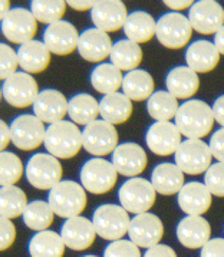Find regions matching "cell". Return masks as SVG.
<instances>
[{"label": "cell", "instance_id": "obj_44", "mask_svg": "<svg viewBox=\"0 0 224 257\" xmlns=\"http://www.w3.org/2000/svg\"><path fill=\"white\" fill-rule=\"evenodd\" d=\"M16 240V227L12 220L2 218V228H0V248L2 251L11 248Z\"/></svg>", "mask_w": 224, "mask_h": 257}, {"label": "cell", "instance_id": "obj_17", "mask_svg": "<svg viewBox=\"0 0 224 257\" xmlns=\"http://www.w3.org/2000/svg\"><path fill=\"white\" fill-rule=\"evenodd\" d=\"M181 133L173 122H154L145 134V144L148 150L160 157L175 154L181 145Z\"/></svg>", "mask_w": 224, "mask_h": 257}, {"label": "cell", "instance_id": "obj_50", "mask_svg": "<svg viewBox=\"0 0 224 257\" xmlns=\"http://www.w3.org/2000/svg\"><path fill=\"white\" fill-rule=\"evenodd\" d=\"M0 138H2V144H0V150L6 151V147L12 143V133H11V125L2 121L0 122Z\"/></svg>", "mask_w": 224, "mask_h": 257}, {"label": "cell", "instance_id": "obj_28", "mask_svg": "<svg viewBox=\"0 0 224 257\" xmlns=\"http://www.w3.org/2000/svg\"><path fill=\"white\" fill-rule=\"evenodd\" d=\"M151 184L154 185L157 194L161 196H174L178 194L185 185L184 173L177 164L161 163L151 173Z\"/></svg>", "mask_w": 224, "mask_h": 257}, {"label": "cell", "instance_id": "obj_5", "mask_svg": "<svg viewBox=\"0 0 224 257\" xmlns=\"http://www.w3.org/2000/svg\"><path fill=\"white\" fill-rule=\"evenodd\" d=\"M155 198L157 191L151 181L141 177L128 178L118 190L120 206L134 216L150 213L155 204Z\"/></svg>", "mask_w": 224, "mask_h": 257}, {"label": "cell", "instance_id": "obj_19", "mask_svg": "<svg viewBox=\"0 0 224 257\" xmlns=\"http://www.w3.org/2000/svg\"><path fill=\"white\" fill-rule=\"evenodd\" d=\"M96 230L92 220L86 217H73L63 223L61 237L65 246L73 251L88 250L96 240Z\"/></svg>", "mask_w": 224, "mask_h": 257}, {"label": "cell", "instance_id": "obj_7", "mask_svg": "<svg viewBox=\"0 0 224 257\" xmlns=\"http://www.w3.org/2000/svg\"><path fill=\"white\" fill-rule=\"evenodd\" d=\"M193 31L188 16L177 12H168L158 18L155 36L164 48L175 51L183 49L190 43Z\"/></svg>", "mask_w": 224, "mask_h": 257}, {"label": "cell", "instance_id": "obj_18", "mask_svg": "<svg viewBox=\"0 0 224 257\" xmlns=\"http://www.w3.org/2000/svg\"><path fill=\"white\" fill-rule=\"evenodd\" d=\"M112 164L118 174L128 178H135L145 171L148 165V157L140 144L123 143L112 153Z\"/></svg>", "mask_w": 224, "mask_h": 257}, {"label": "cell", "instance_id": "obj_26", "mask_svg": "<svg viewBox=\"0 0 224 257\" xmlns=\"http://www.w3.org/2000/svg\"><path fill=\"white\" fill-rule=\"evenodd\" d=\"M167 91L177 99L190 101L200 89L198 73L188 66H175L165 76Z\"/></svg>", "mask_w": 224, "mask_h": 257}, {"label": "cell", "instance_id": "obj_1", "mask_svg": "<svg viewBox=\"0 0 224 257\" xmlns=\"http://www.w3.org/2000/svg\"><path fill=\"white\" fill-rule=\"evenodd\" d=\"M214 122L213 108L200 99H190L181 103L174 119L178 131L187 140H203L211 133Z\"/></svg>", "mask_w": 224, "mask_h": 257}, {"label": "cell", "instance_id": "obj_25", "mask_svg": "<svg viewBox=\"0 0 224 257\" xmlns=\"http://www.w3.org/2000/svg\"><path fill=\"white\" fill-rule=\"evenodd\" d=\"M221 53L218 52L214 42L195 41L185 52L187 66L197 73H208L214 71L220 62Z\"/></svg>", "mask_w": 224, "mask_h": 257}, {"label": "cell", "instance_id": "obj_29", "mask_svg": "<svg viewBox=\"0 0 224 257\" xmlns=\"http://www.w3.org/2000/svg\"><path fill=\"white\" fill-rule=\"evenodd\" d=\"M101 119L111 125H123L133 115V101L128 99L123 92L111 93L99 101Z\"/></svg>", "mask_w": 224, "mask_h": 257}, {"label": "cell", "instance_id": "obj_31", "mask_svg": "<svg viewBox=\"0 0 224 257\" xmlns=\"http://www.w3.org/2000/svg\"><path fill=\"white\" fill-rule=\"evenodd\" d=\"M121 89L124 95L133 102H144L148 101L155 93V83L151 73L143 69H137L124 75Z\"/></svg>", "mask_w": 224, "mask_h": 257}, {"label": "cell", "instance_id": "obj_51", "mask_svg": "<svg viewBox=\"0 0 224 257\" xmlns=\"http://www.w3.org/2000/svg\"><path fill=\"white\" fill-rule=\"evenodd\" d=\"M68 6H71L73 11L78 12H86V11H92L93 6H95V2H91V0H78V2H66Z\"/></svg>", "mask_w": 224, "mask_h": 257}, {"label": "cell", "instance_id": "obj_43", "mask_svg": "<svg viewBox=\"0 0 224 257\" xmlns=\"http://www.w3.org/2000/svg\"><path fill=\"white\" fill-rule=\"evenodd\" d=\"M103 257H143L140 247L134 244L131 240H118L109 243L105 248Z\"/></svg>", "mask_w": 224, "mask_h": 257}, {"label": "cell", "instance_id": "obj_54", "mask_svg": "<svg viewBox=\"0 0 224 257\" xmlns=\"http://www.w3.org/2000/svg\"><path fill=\"white\" fill-rule=\"evenodd\" d=\"M83 257H98V256H83Z\"/></svg>", "mask_w": 224, "mask_h": 257}, {"label": "cell", "instance_id": "obj_13", "mask_svg": "<svg viewBox=\"0 0 224 257\" xmlns=\"http://www.w3.org/2000/svg\"><path fill=\"white\" fill-rule=\"evenodd\" d=\"M36 32L38 21L33 13L25 8H15L2 19V33L11 43L21 46L26 42L33 41Z\"/></svg>", "mask_w": 224, "mask_h": 257}, {"label": "cell", "instance_id": "obj_21", "mask_svg": "<svg viewBox=\"0 0 224 257\" xmlns=\"http://www.w3.org/2000/svg\"><path fill=\"white\" fill-rule=\"evenodd\" d=\"M127 6L120 0H101L95 2L91 11V19L96 29L112 33L124 29V25L128 18Z\"/></svg>", "mask_w": 224, "mask_h": 257}, {"label": "cell", "instance_id": "obj_30", "mask_svg": "<svg viewBox=\"0 0 224 257\" xmlns=\"http://www.w3.org/2000/svg\"><path fill=\"white\" fill-rule=\"evenodd\" d=\"M157 32V21L145 11H134L128 15L124 25L127 39L135 43H147L153 39Z\"/></svg>", "mask_w": 224, "mask_h": 257}, {"label": "cell", "instance_id": "obj_4", "mask_svg": "<svg viewBox=\"0 0 224 257\" xmlns=\"http://www.w3.org/2000/svg\"><path fill=\"white\" fill-rule=\"evenodd\" d=\"M92 223L96 230V234L102 240L109 243L123 240L125 234H128L131 218L130 213L121 206L117 204H102L92 216Z\"/></svg>", "mask_w": 224, "mask_h": 257}, {"label": "cell", "instance_id": "obj_32", "mask_svg": "<svg viewBox=\"0 0 224 257\" xmlns=\"http://www.w3.org/2000/svg\"><path fill=\"white\" fill-rule=\"evenodd\" d=\"M109 59L112 65H115L121 72H133L137 71L143 62V49L135 42L121 39L114 43Z\"/></svg>", "mask_w": 224, "mask_h": 257}, {"label": "cell", "instance_id": "obj_37", "mask_svg": "<svg viewBox=\"0 0 224 257\" xmlns=\"http://www.w3.org/2000/svg\"><path fill=\"white\" fill-rule=\"evenodd\" d=\"M22 218H23V223L28 228L41 233V231H46L52 226L55 213H53V210H52V207L49 206L48 201L35 200V201H31L28 204Z\"/></svg>", "mask_w": 224, "mask_h": 257}, {"label": "cell", "instance_id": "obj_24", "mask_svg": "<svg viewBox=\"0 0 224 257\" xmlns=\"http://www.w3.org/2000/svg\"><path fill=\"white\" fill-rule=\"evenodd\" d=\"M177 238L185 248H203L211 240V226L201 216L184 217L177 224Z\"/></svg>", "mask_w": 224, "mask_h": 257}, {"label": "cell", "instance_id": "obj_38", "mask_svg": "<svg viewBox=\"0 0 224 257\" xmlns=\"http://www.w3.org/2000/svg\"><path fill=\"white\" fill-rule=\"evenodd\" d=\"M28 197L25 191L16 187H2L0 191V210H2V218L13 220L23 216L26 207H28Z\"/></svg>", "mask_w": 224, "mask_h": 257}, {"label": "cell", "instance_id": "obj_12", "mask_svg": "<svg viewBox=\"0 0 224 257\" xmlns=\"http://www.w3.org/2000/svg\"><path fill=\"white\" fill-rule=\"evenodd\" d=\"M82 140L83 148L96 158L112 154L115 148L120 145L117 128L103 119H98L86 125L82 130Z\"/></svg>", "mask_w": 224, "mask_h": 257}, {"label": "cell", "instance_id": "obj_40", "mask_svg": "<svg viewBox=\"0 0 224 257\" xmlns=\"http://www.w3.org/2000/svg\"><path fill=\"white\" fill-rule=\"evenodd\" d=\"M0 184L2 187H11L19 183L25 174V167L22 160L11 151H2L0 155Z\"/></svg>", "mask_w": 224, "mask_h": 257}, {"label": "cell", "instance_id": "obj_41", "mask_svg": "<svg viewBox=\"0 0 224 257\" xmlns=\"http://www.w3.org/2000/svg\"><path fill=\"white\" fill-rule=\"evenodd\" d=\"M204 184L215 197H224V163H214L204 174Z\"/></svg>", "mask_w": 224, "mask_h": 257}, {"label": "cell", "instance_id": "obj_49", "mask_svg": "<svg viewBox=\"0 0 224 257\" xmlns=\"http://www.w3.org/2000/svg\"><path fill=\"white\" fill-rule=\"evenodd\" d=\"M213 112L215 122L221 125V128H224V95L218 96L215 99V102L213 105Z\"/></svg>", "mask_w": 224, "mask_h": 257}, {"label": "cell", "instance_id": "obj_23", "mask_svg": "<svg viewBox=\"0 0 224 257\" xmlns=\"http://www.w3.org/2000/svg\"><path fill=\"white\" fill-rule=\"evenodd\" d=\"M177 196L178 206L187 216H203L213 204L211 191L200 181L185 183L183 190Z\"/></svg>", "mask_w": 224, "mask_h": 257}, {"label": "cell", "instance_id": "obj_42", "mask_svg": "<svg viewBox=\"0 0 224 257\" xmlns=\"http://www.w3.org/2000/svg\"><path fill=\"white\" fill-rule=\"evenodd\" d=\"M0 55H2V68H0V78L2 81H6L12 75L18 72L19 68V58L18 51H15L12 46L2 43L0 45Z\"/></svg>", "mask_w": 224, "mask_h": 257}, {"label": "cell", "instance_id": "obj_22", "mask_svg": "<svg viewBox=\"0 0 224 257\" xmlns=\"http://www.w3.org/2000/svg\"><path fill=\"white\" fill-rule=\"evenodd\" d=\"M112 46L114 43L109 33L96 28H89L82 32L79 36L78 52L85 61L101 65L106 58L111 56Z\"/></svg>", "mask_w": 224, "mask_h": 257}, {"label": "cell", "instance_id": "obj_8", "mask_svg": "<svg viewBox=\"0 0 224 257\" xmlns=\"http://www.w3.org/2000/svg\"><path fill=\"white\" fill-rule=\"evenodd\" d=\"M81 184L86 193L93 196L108 194L117 184L118 171L112 161L103 158H91L81 168Z\"/></svg>", "mask_w": 224, "mask_h": 257}, {"label": "cell", "instance_id": "obj_46", "mask_svg": "<svg viewBox=\"0 0 224 257\" xmlns=\"http://www.w3.org/2000/svg\"><path fill=\"white\" fill-rule=\"evenodd\" d=\"M200 257H224V238H211L201 248Z\"/></svg>", "mask_w": 224, "mask_h": 257}, {"label": "cell", "instance_id": "obj_15", "mask_svg": "<svg viewBox=\"0 0 224 257\" xmlns=\"http://www.w3.org/2000/svg\"><path fill=\"white\" fill-rule=\"evenodd\" d=\"M128 237L140 248H151L160 244L164 237V224L161 218L153 213H144L131 218Z\"/></svg>", "mask_w": 224, "mask_h": 257}, {"label": "cell", "instance_id": "obj_52", "mask_svg": "<svg viewBox=\"0 0 224 257\" xmlns=\"http://www.w3.org/2000/svg\"><path fill=\"white\" fill-rule=\"evenodd\" d=\"M214 45L217 46L218 52L224 56V26L214 35Z\"/></svg>", "mask_w": 224, "mask_h": 257}, {"label": "cell", "instance_id": "obj_35", "mask_svg": "<svg viewBox=\"0 0 224 257\" xmlns=\"http://www.w3.org/2000/svg\"><path fill=\"white\" fill-rule=\"evenodd\" d=\"M65 248L61 234L51 230L36 233L28 246L31 257H63Z\"/></svg>", "mask_w": 224, "mask_h": 257}, {"label": "cell", "instance_id": "obj_6", "mask_svg": "<svg viewBox=\"0 0 224 257\" xmlns=\"http://www.w3.org/2000/svg\"><path fill=\"white\" fill-rule=\"evenodd\" d=\"M25 175L32 187L51 191L62 181L63 168L56 157L49 153H38L28 160Z\"/></svg>", "mask_w": 224, "mask_h": 257}, {"label": "cell", "instance_id": "obj_14", "mask_svg": "<svg viewBox=\"0 0 224 257\" xmlns=\"http://www.w3.org/2000/svg\"><path fill=\"white\" fill-rule=\"evenodd\" d=\"M188 21L200 35H215L224 26V9L215 0L195 2L188 11Z\"/></svg>", "mask_w": 224, "mask_h": 257}, {"label": "cell", "instance_id": "obj_10", "mask_svg": "<svg viewBox=\"0 0 224 257\" xmlns=\"http://www.w3.org/2000/svg\"><path fill=\"white\" fill-rule=\"evenodd\" d=\"M12 144L22 151H35L45 143L46 126L32 113L16 116L11 123Z\"/></svg>", "mask_w": 224, "mask_h": 257}, {"label": "cell", "instance_id": "obj_2", "mask_svg": "<svg viewBox=\"0 0 224 257\" xmlns=\"http://www.w3.org/2000/svg\"><path fill=\"white\" fill-rule=\"evenodd\" d=\"M46 151L58 160H71L83 148L82 131L72 121H61L46 128L45 135Z\"/></svg>", "mask_w": 224, "mask_h": 257}, {"label": "cell", "instance_id": "obj_11", "mask_svg": "<svg viewBox=\"0 0 224 257\" xmlns=\"http://www.w3.org/2000/svg\"><path fill=\"white\" fill-rule=\"evenodd\" d=\"M39 93L38 82L26 72H16L2 83V98L18 109L33 106Z\"/></svg>", "mask_w": 224, "mask_h": 257}, {"label": "cell", "instance_id": "obj_16", "mask_svg": "<svg viewBox=\"0 0 224 257\" xmlns=\"http://www.w3.org/2000/svg\"><path fill=\"white\" fill-rule=\"evenodd\" d=\"M78 29L68 21H59L49 25L43 32V43L56 56H68L75 49H78L79 43Z\"/></svg>", "mask_w": 224, "mask_h": 257}, {"label": "cell", "instance_id": "obj_9", "mask_svg": "<svg viewBox=\"0 0 224 257\" xmlns=\"http://www.w3.org/2000/svg\"><path fill=\"white\" fill-rule=\"evenodd\" d=\"M175 164L184 174H205L213 165V153L210 145L203 140H185L174 154Z\"/></svg>", "mask_w": 224, "mask_h": 257}, {"label": "cell", "instance_id": "obj_34", "mask_svg": "<svg viewBox=\"0 0 224 257\" xmlns=\"http://www.w3.org/2000/svg\"><path fill=\"white\" fill-rule=\"evenodd\" d=\"M123 72L112 63H101L91 72L92 88L103 96L118 92L123 88Z\"/></svg>", "mask_w": 224, "mask_h": 257}, {"label": "cell", "instance_id": "obj_33", "mask_svg": "<svg viewBox=\"0 0 224 257\" xmlns=\"http://www.w3.org/2000/svg\"><path fill=\"white\" fill-rule=\"evenodd\" d=\"M68 115L73 123L78 126L83 125V128L89 123L98 121L101 116L99 101H96L89 93H78L69 99Z\"/></svg>", "mask_w": 224, "mask_h": 257}, {"label": "cell", "instance_id": "obj_39", "mask_svg": "<svg viewBox=\"0 0 224 257\" xmlns=\"http://www.w3.org/2000/svg\"><path fill=\"white\" fill-rule=\"evenodd\" d=\"M66 6L68 3L62 0H33L31 2V12L36 21L49 26L55 22L62 21Z\"/></svg>", "mask_w": 224, "mask_h": 257}, {"label": "cell", "instance_id": "obj_53", "mask_svg": "<svg viewBox=\"0 0 224 257\" xmlns=\"http://www.w3.org/2000/svg\"><path fill=\"white\" fill-rule=\"evenodd\" d=\"M0 19H3V18H6L8 16V13L12 11L11 9V2L9 0H2L0 2Z\"/></svg>", "mask_w": 224, "mask_h": 257}, {"label": "cell", "instance_id": "obj_27", "mask_svg": "<svg viewBox=\"0 0 224 257\" xmlns=\"http://www.w3.org/2000/svg\"><path fill=\"white\" fill-rule=\"evenodd\" d=\"M18 58L22 72L35 75L46 71V68L51 63L52 53L43 42L33 39L19 46Z\"/></svg>", "mask_w": 224, "mask_h": 257}, {"label": "cell", "instance_id": "obj_3", "mask_svg": "<svg viewBox=\"0 0 224 257\" xmlns=\"http://www.w3.org/2000/svg\"><path fill=\"white\" fill-rule=\"evenodd\" d=\"M48 203L56 217L69 220L79 217L88 204L86 190L72 180H62L48 196Z\"/></svg>", "mask_w": 224, "mask_h": 257}, {"label": "cell", "instance_id": "obj_48", "mask_svg": "<svg viewBox=\"0 0 224 257\" xmlns=\"http://www.w3.org/2000/svg\"><path fill=\"white\" fill-rule=\"evenodd\" d=\"M194 3L195 2L193 0H167V2H164V5L168 9L177 12V13H180V11H184V9H191Z\"/></svg>", "mask_w": 224, "mask_h": 257}, {"label": "cell", "instance_id": "obj_45", "mask_svg": "<svg viewBox=\"0 0 224 257\" xmlns=\"http://www.w3.org/2000/svg\"><path fill=\"white\" fill-rule=\"evenodd\" d=\"M208 145L217 163H224V128H220L214 133Z\"/></svg>", "mask_w": 224, "mask_h": 257}, {"label": "cell", "instance_id": "obj_20", "mask_svg": "<svg viewBox=\"0 0 224 257\" xmlns=\"http://www.w3.org/2000/svg\"><path fill=\"white\" fill-rule=\"evenodd\" d=\"M69 101L66 96L56 89H43L38 95L32 109L33 115L38 116L43 123H56L65 121L68 115Z\"/></svg>", "mask_w": 224, "mask_h": 257}, {"label": "cell", "instance_id": "obj_47", "mask_svg": "<svg viewBox=\"0 0 224 257\" xmlns=\"http://www.w3.org/2000/svg\"><path fill=\"white\" fill-rule=\"evenodd\" d=\"M143 257H177V253L170 246L158 244V246L148 248Z\"/></svg>", "mask_w": 224, "mask_h": 257}, {"label": "cell", "instance_id": "obj_36", "mask_svg": "<svg viewBox=\"0 0 224 257\" xmlns=\"http://www.w3.org/2000/svg\"><path fill=\"white\" fill-rule=\"evenodd\" d=\"M180 109L178 99L168 91H155L147 101V111L155 122H171Z\"/></svg>", "mask_w": 224, "mask_h": 257}]
</instances>
